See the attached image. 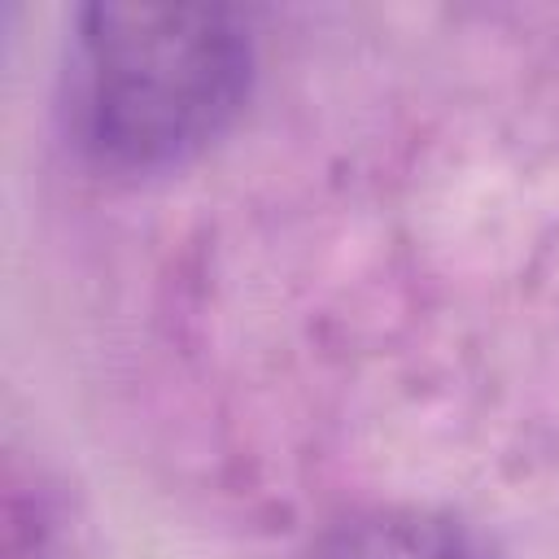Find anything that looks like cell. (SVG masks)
Here are the masks:
<instances>
[{
	"instance_id": "7a4b0ae2",
	"label": "cell",
	"mask_w": 559,
	"mask_h": 559,
	"mask_svg": "<svg viewBox=\"0 0 559 559\" xmlns=\"http://www.w3.org/2000/svg\"><path fill=\"white\" fill-rule=\"evenodd\" d=\"M310 559H493V550L450 515L376 507L328 528Z\"/></svg>"
},
{
	"instance_id": "6da1fadb",
	"label": "cell",
	"mask_w": 559,
	"mask_h": 559,
	"mask_svg": "<svg viewBox=\"0 0 559 559\" xmlns=\"http://www.w3.org/2000/svg\"><path fill=\"white\" fill-rule=\"evenodd\" d=\"M249 79L253 39L236 9L100 0L74 9L57 109L100 170L157 175L231 127Z\"/></svg>"
}]
</instances>
